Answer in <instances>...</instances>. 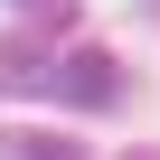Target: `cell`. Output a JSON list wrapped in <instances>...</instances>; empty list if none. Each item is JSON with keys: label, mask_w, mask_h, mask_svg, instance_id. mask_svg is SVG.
<instances>
[{"label": "cell", "mask_w": 160, "mask_h": 160, "mask_svg": "<svg viewBox=\"0 0 160 160\" xmlns=\"http://www.w3.org/2000/svg\"><path fill=\"white\" fill-rule=\"evenodd\" d=\"M0 160H85V141H75V132H10Z\"/></svg>", "instance_id": "obj_3"}, {"label": "cell", "mask_w": 160, "mask_h": 160, "mask_svg": "<svg viewBox=\"0 0 160 160\" xmlns=\"http://www.w3.org/2000/svg\"><path fill=\"white\" fill-rule=\"evenodd\" d=\"M0 94H47V47L38 38H0Z\"/></svg>", "instance_id": "obj_2"}, {"label": "cell", "mask_w": 160, "mask_h": 160, "mask_svg": "<svg viewBox=\"0 0 160 160\" xmlns=\"http://www.w3.org/2000/svg\"><path fill=\"white\" fill-rule=\"evenodd\" d=\"M132 160H160V151H132Z\"/></svg>", "instance_id": "obj_4"}, {"label": "cell", "mask_w": 160, "mask_h": 160, "mask_svg": "<svg viewBox=\"0 0 160 160\" xmlns=\"http://www.w3.org/2000/svg\"><path fill=\"white\" fill-rule=\"evenodd\" d=\"M47 94H66V104L104 113V104L122 94V66H113L104 47H66V57H47Z\"/></svg>", "instance_id": "obj_1"}]
</instances>
